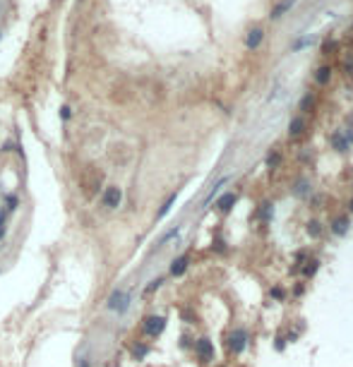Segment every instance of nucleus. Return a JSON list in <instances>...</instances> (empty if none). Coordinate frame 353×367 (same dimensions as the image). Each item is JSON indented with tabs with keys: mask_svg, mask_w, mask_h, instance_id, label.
Instances as JSON below:
<instances>
[{
	"mask_svg": "<svg viewBox=\"0 0 353 367\" xmlns=\"http://www.w3.org/2000/svg\"><path fill=\"white\" fill-rule=\"evenodd\" d=\"M329 79H332V67L329 65H322V67H317L315 70V82L317 84H329Z\"/></svg>",
	"mask_w": 353,
	"mask_h": 367,
	"instance_id": "nucleus-8",
	"label": "nucleus"
},
{
	"mask_svg": "<svg viewBox=\"0 0 353 367\" xmlns=\"http://www.w3.org/2000/svg\"><path fill=\"white\" fill-rule=\"evenodd\" d=\"M351 211H353V200H351Z\"/></svg>",
	"mask_w": 353,
	"mask_h": 367,
	"instance_id": "nucleus-24",
	"label": "nucleus"
},
{
	"mask_svg": "<svg viewBox=\"0 0 353 367\" xmlns=\"http://www.w3.org/2000/svg\"><path fill=\"white\" fill-rule=\"evenodd\" d=\"M313 108V96H305L303 101H300V110H305V113H310Z\"/></svg>",
	"mask_w": 353,
	"mask_h": 367,
	"instance_id": "nucleus-17",
	"label": "nucleus"
},
{
	"mask_svg": "<svg viewBox=\"0 0 353 367\" xmlns=\"http://www.w3.org/2000/svg\"><path fill=\"white\" fill-rule=\"evenodd\" d=\"M120 200H123V192H120V187L111 185V187H106V190H104V197H101V202H104V206H106V209H118V206H120Z\"/></svg>",
	"mask_w": 353,
	"mask_h": 367,
	"instance_id": "nucleus-3",
	"label": "nucleus"
},
{
	"mask_svg": "<svg viewBox=\"0 0 353 367\" xmlns=\"http://www.w3.org/2000/svg\"><path fill=\"white\" fill-rule=\"evenodd\" d=\"M293 5H296V0H283V2H279V5H277V7L272 10V19L283 17V15H286V12H288V10H291Z\"/></svg>",
	"mask_w": 353,
	"mask_h": 367,
	"instance_id": "nucleus-10",
	"label": "nucleus"
},
{
	"mask_svg": "<svg viewBox=\"0 0 353 367\" xmlns=\"http://www.w3.org/2000/svg\"><path fill=\"white\" fill-rule=\"evenodd\" d=\"M272 295H274L277 300H283V291H281V288H272Z\"/></svg>",
	"mask_w": 353,
	"mask_h": 367,
	"instance_id": "nucleus-23",
	"label": "nucleus"
},
{
	"mask_svg": "<svg viewBox=\"0 0 353 367\" xmlns=\"http://www.w3.org/2000/svg\"><path fill=\"white\" fill-rule=\"evenodd\" d=\"M128 305H130V295L125 293V291H115V293L108 298V307H111V310L125 312V310H128Z\"/></svg>",
	"mask_w": 353,
	"mask_h": 367,
	"instance_id": "nucleus-5",
	"label": "nucleus"
},
{
	"mask_svg": "<svg viewBox=\"0 0 353 367\" xmlns=\"http://www.w3.org/2000/svg\"><path fill=\"white\" fill-rule=\"evenodd\" d=\"M176 235H178V226H176V228H173V231H168L166 235H164V238L159 240V245H166L168 240H171V238H176Z\"/></svg>",
	"mask_w": 353,
	"mask_h": 367,
	"instance_id": "nucleus-18",
	"label": "nucleus"
},
{
	"mask_svg": "<svg viewBox=\"0 0 353 367\" xmlns=\"http://www.w3.org/2000/svg\"><path fill=\"white\" fill-rule=\"evenodd\" d=\"M296 187H298L296 192H300V195H305V192H308V183H305V180H303V183H298Z\"/></svg>",
	"mask_w": 353,
	"mask_h": 367,
	"instance_id": "nucleus-22",
	"label": "nucleus"
},
{
	"mask_svg": "<svg viewBox=\"0 0 353 367\" xmlns=\"http://www.w3.org/2000/svg\"><path fill=\"white\" fill-rule=\"evenodd\" d=\"M303 130H305V123H303V118H293L291 120V125H288V134L296 139L298 134H303Z\"/></svg>",
	"mask_w": 353,
	"mask_h": 367,
	"instance_id": "nucleus-11",
	"label": "nucleus"
},
{
	"mask_svg": "<svg viewBox=\"0 0 353 367\" xmlns=\"http://www.w3.org/2000/svg\"><path fill=\"white\" fill-rule=\"evenodd\" d=\"M262 43H264V27H260V24L250 27L247 34H245V48L247 51H257Z\"/></svg>",
	"mask_w": 353,
	"mask_h": 367,
	"instance_id": "nucleus-1",
	"label": "nucleus"
},
{
	"mask_svg": "<svg viewBox=\"0 0 353 367\" xmlns=\"http://www.w3.org/2000/svg\"><path fill=\"white\" fill-rule=\"evenodd\" d=\"M173 202H176V195H171V197L166 200V204L161 206V211H159V219H161V216H166V214H168V209H171V204H173Z\"/></svg>",
	"mask_w": 353,
	"mask_h": 367,
	"instance_id": "nucleus-15",
	"label": "nucleus"
},
{
	"mask_svg": "<svg viewBox=\"0 0 353 367\" xmlns=\"http://www.w3.org/2000/svg\"><path fill=\"white\" fill-rule=\"evenodd\" d=\"M245 346H247V334L243 329L231 331V336H228V350L231 353H243Z\"/></svg>",
	"mask_w": 353,
	"mask_h": 367,
	"instance_id": "nucleus-4",
	"label": "nucleus"
},
{
	"mask_svg": "<svg viewBox=\"0 0 353 367\" xmlns=\"http://www.w3.org/2000/svg\"><path fill=\"white\" fill-rule=\"evenodd\" d=\"M332 147L336 151H349L353 147V130H336L332 134Z\"/></svg>",
	"mask_w": 353,
	"mask_h": 367,
	"instance_id": "nucleus-2",
	"label": "nucleus"
},
{
	"mask_svg": "<svg viewBox=\"0 0 353 367\" xmlns=\"http://www.w3.org/2000/svg\"><path fill=\"white\" fill-rule=\"evenodd\" d=\"M346 228H349V221L346 219H334V233L336 235H344Z\"/></svg>",
	"mask_w": 353,
	"mask_h": 367,
	"instance_id": "nucleus-13",
	"label": "nucleus"
},
{
	"mask_svg": "<svg viewBox=\"0 0 353 367\" xmlns=\"http://www.w3.org/2000/svg\"><path fill=\"white\" fill-rule=\"evenodd\" d=\"M197 355H200L205 363H209V360L214 358V346H212L209 338H200V341H197Z\"/></svg>",
	"mask_w": 353,
	"mask_h": 367,
	"instance_id": "nucleus-7",
	"label": "nucleus"
},
{
	"mask_svg": "<svg viewBox=\"0 0 353 367\" xmlns=\"http://www.w3.org/2000/svg\"><path fill=\"white\" fill-rule=\"evenodd\" d=\"M166 327V319L164 317H147L144 319V331H147L149 336H159L161 331Z\"/></svg>",
	"mask_w": 353,
	"mask_h": 367,
	"instance_id": "nucleus-6",
	"label": "nucleus"
},
{
	"mask_svg": "<svg viewBox=\"0 0 353 367\" xmlns=\"http://www.w3.org/2000/svg\"><path fill=\"white\" fill-rule=\"evenodd\" d=\"M185 269H187V257H178L176 262H173V267H171V274H173V276H180Z\"/></svg>",
	"mask_w": 353,
	"mask_h": 367,
	"instance_id": "nucleus-12",
	"label": "nucleus"
},
{
	"mask_svg": "<svg viewBox=\"0 0 353 367\" xmlns=\"http://www.w3.org/2000/svg\"><path fill=\"white\" fill-rule=\"evenodd\" d=\"M137 358H142V355H147V346H135V350H132Z\"/></svg>",
	"mask_w": 353,
	"mask_h": 367,
	"instance_id": "nucleus-20",
	"label": "nucleus"
},
{
	"mask_svg": "<svg viewBox=\"0 0 353 367\" xmlns=\"http://www.w3.org/2000/svg\"><path fill=\"white\" fill-rule=\"evenodd\" d=\"M260 216H264V219H269V216H272V206H269V204H264V209L260 211Z\"/></svg>",
	"mask_w": 353,
	"mask_h": 367,
	"instance_id": "nucleus-21",
	"label": "nucleus"
},
{
	"mask_svg": "<svg viewBox=\"0 0 353 367\" xmlns=\"http://www.w3.org/2000/svg\"><path fill=\"white\" fill-rule=\"evenodd\" d=\"M308 233H310L313 238H317V235H322V226H319L317 221H310V228H308Z\"/></svg>",
	"mask_w": 353,
	"mask_h": 367,
	"instance_id": "nucleus-14",
	"label": "nucleus"
},
{
	"mask_svg": "<svg viewBox=\"0 0 353 367\" xmlns=\"http://www.w3.org/2000/svg\"><path fill=\"white\" fill-rule=\"evenodd\" d=\"M279 161H281V154H279V151H272V154H269V159H267L269 168H274V166L279 164Z\"/></svg>",
	"mask_w": 353,
	"mask_h": 367,
	"instance_id": "nucleus-16",
	"label": "nucleus"
},
{
	"mask_svg": "<svg viewBox=\"0 0 353 367\" xmlns=\"http://www.w3.org/2000/svg\"><path fill=\"white\" fill-rule=\"evenodd\" d=\"M315 269H317V262L313 259V262H308V267L303 269V274H305V276H313V274H315Z\"/></svg>",
	"mask_w": 353,
	"mask_h": 367,
	"instance_id": "nucleus-19",
	"label": "nucleus"
},
{
	"mask_svg": "<svg viewBox=\"0 0 353 367\" xmlns=\"http://www.w3.org/2000/svg\"><path fill=\"white\" fill-rule=\"evenodd\" d=\"M236 200H238V197H236L233 192H226L223 197H219V202H216V206H219L221 211H231V209H233V204H236Z\"/></svg>",
	"mask_w": 353,
	"mask_h": 367,
	"instance_id": "nucleus-9",
	"label": "nucleus"
}]
</instances>
